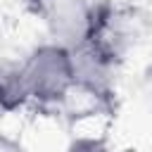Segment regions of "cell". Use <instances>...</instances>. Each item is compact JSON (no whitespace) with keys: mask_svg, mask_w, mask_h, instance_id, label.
<instances>
[{"mask_svg":"<svg viewBox=\"0 0 152 152\" xmlns=\"http://www.w3.org/2000/svg\"><path fill=\"white\" fill-rule=\"evenodd\" d=\"M31 102L40 107L62 104L74 93V71L69 48L45 40L33 45L19 62Z\"/></svg>","mask_w":152,"mask_h":152,"instance_id":"obj_1","label":"cell"},{"mask_svg":"<svg viewBox=\"0 0 152 152\" xmlns=\"http://www.w3.org/2000/svg\"><path fill=\"white\" fill-rule=\"evenodd\" d=\"M69 55L74 71V90L90 95L100 102L109 100L114 93L116 55L114 48L102 38V33L76 48H69Z\"/></svg>","mask_w":152,"mask_h":152,"instance_id":"obj_3","label":"cell"},{"mask_svg":"<svg viewBox=\"0 0 152 152\" xmlns=\"http://www.w3.org/2000/svg\"><path fill=\"white\" fill-rule=\"evenodd\" d=\"M33 19L45 28L48 40L76 48L102 33V14L90 0H26Z\"/></svg>","mask_w":152,"mask_h":152,"instance_id":"obj_2","label":"cell"},{"mask_svg":"<svg viewBox=\"0 0 152 152\" xmlns=\"http://www.w3.org/2000/svg\"><path fill=\"white\" fill-rule=\"evenodd\" d=\"M64 152H114V147L109 145V140H107L104 135L86 133V135L71 138Z\"/></svg>","mask_w":152,"mask_h":152,"instance_id":"obj_5","label":"cell"},{"mask_svg":"<svg viewBox=\"0 0 152 152\" xmlns=\"http://www.w3.org/2000/svg\"><path fill=\"white\" fill-rule=\"evenodd\" d=\"M31 102L19 62L0 64V112H17Z\"/></svg>","mask_w":152,"mask_h":152,"instance_id":"obj_4","label":"cell"}]
</instances>
